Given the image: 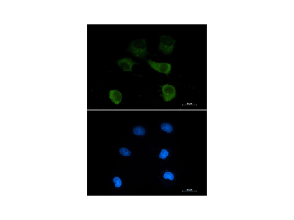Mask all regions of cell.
I'll return each instance as SVG.
<instances>
[{
	"instance_id": "52a82bcc",
	"label": "cell",
	"mask_w": 294,
	"mask_h": 220,
	"mask_svg": "<svg viewBox=\"0 0 294 220\" xmlns=\"http://www.w3.org/2000/svg\"><path fill=\"white\" fill-rule=\"evenodd\" d=\"M133 133L134 134L136 135H142H142H145L146 131H145V129L143 127H142V126H138L134 127L133 130Z\"/></svg>"
},
{
	"instance_id": "8992f818",
	"label": "cell",
	"mask_w": 294,
	"mask_h": 220,
	"mask_svg": "<svg viewBox=\"0 0 294 220\" xmlns=\"http://www.w3.org/2000/svg\"><path fill=\"white\" fill-rule=\"evenodd\" d=\"M109 98L111 101L115 104H119L121 102V93L117 90H111L109 93Z\"/></svg>"
},
{
	"instance_id": "6da1fadb",
	"label": "cell",
	"mask_w": 294,
	"mask_h": 220,
	"mask_svg": "<svg viewBox=\"0 0 294 220\" xmlns=\"http://www.w3.org/2000/svg\"><path fill=\"white\" fill-rule=\"evenodd\" d=\"M128 51L133 56L138 58H143L148 54L147 45L145 39H136L131 43Z\"/></svg>"
},
{
	"instance_id": "3957f363",
	"label": "cell",
	"mask_w": 294,
	"mask_h": 220,
	"mask_svg": "<svg viewBox=\"0 0 294 220\" xmlns=\"http://www.w3.org/2000/svg\"><path fill=\"white\" fill-rule=\"evenodd\" d=\"M151 67L155 71L168 75L171 70V65L167 63H157L151 60H148Z\"/></svg>"
},
{
	"instance_id": "ba28073f",
	"label": "cell",
	"mask_w": 294,
	"mask_h": 220,
	"mask_svg": "<svg viewBox=\"0 0 294 220\" xmlns=\"http://www.w3.org/2000/svg\"><path fill=\"white\" fill-rule=\"evenodd\" d=\"M161 130L166 131L167 133H171L173 131V128L172 125L167 123H164L161 125Z\"/></svg>"
},
{
	"instance_id": "8fae6325",
	"label": "cell",
	"mask_w": 294,
	"mask_h": 220,
	"mask_svg": "<svg viewBox=\"0 0 294 220\" xmlns=\"http://www.w3.org/2000/svg\"><path fill=\"white\" fill-rule=\"evenodd\" d=\"M113 181L114 184H115V187H120V186H121L122 181L119 177H117V176L115 177V178L113 179Z\"/></svg>"
},
{
	"instance_id": "5b68a950",
	"label": "cell",
	"mask_w": 294,
	"mask_h": 220,
	"mask_svg": "<svg viewBox=\"0 0 294 220\" xmlns=\"http://www.w3.org/2000/svg\"><path fill=\"white\" fill-rule=\"evenodd\" d=\"M118 65L120 67L124 72L129 71L132 72V67L134 64H137V63L133 61L131 58H126L120 59L117 62Z\"/></svg>"
},
{
	"instance_id": "30bf717a",
	"label": "cell",
	"mask_w": 294,
	"mask_h": 220,
	"mask_svg": "<svg viewBox=\"0 0 294 220\" xmlns=\"http://www.w3.org/2000/svg\"><path fill=\"white\" fill-rule=\"evenodd\" d=\"M168 155L169 152L168 150L166 149H162L161 150V153L159 154V157L161 159H166L168 156Z\"/></svg>"
},
{
	"instance_id": "7a4b0ae2",
	"label": "cell",
	"mask_w": 294,
	"mask_h": 220,
	"mask_svg": "<svg viewBox=\"0 0 294 220\" xmlns=\"http://www.w3.org/2000/svg\"><path fill=\"white\" fill-rule=\"evenodd\" d=\"M175 43V40L169 36H161L159 50L162 52L164 54H171L173 52Z\"/></svg>"
},
{
	"instance_id": "277c9868",
	"label": "cell",
	"mask_w": 294,
	"mask_h": 220,
	"mask_svg": "<svg viewBox=\"0 0 294 220\" xmlns=\"http://www.w3.org/2000/svg\"><path fill=\"white\" fill-rule=\"evenodd\" d=\"M162 92L164 100L166 102L172 100L176 95V91L174 87L169 84H165L162 86Z\"/></svg>"
},
{
	"instance_id": "7c38bea8",
	"label": "cell",
	"mask_w": 294,
	"mask_h": 220,
	"mask_svg": "<svg viewBox=\"0 0 294 220\" xmlns=\"http://www.w3.org/2000/svg\"><path fill=\"white\" fill-rule=\"evenodd\" d=\"M163 177L165 179H169L170 180L172 181L174 178V176L171 172H167L165 173Z\"/></svg>"
},
{
	"instance_id": "9c48e42d",
	"label": "cell",
	"mask_w": 294,
	"mask_h": 220,
	"mask_svg": "<svg viewBox=\"0 0 294 220\" xmlns=\"http://www.w3.org/2000/svg\"><path fill=\"white\" fill-rule=\"evenodd\" d=\"M119 152L120 154L123 156H129L131 155V151L125 148H121L119 150Z\"/></svg>"
}]
</instances>
